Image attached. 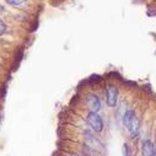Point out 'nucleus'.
Masks as SVG:
<instances>
[{
  "label": "nucleus",
  "instance_id": "0eeeda50",
  "mask_svg": "<svg viewBox=\"0 0 156 156\" xmlns=\"http://www.w3.org/2000/svg\"><path fill=\"white\" fill-rule=\"evenodd\" d=\"M134 114H135V113H134L133 109H127V111L124 112V114H123V117H122V123H123L124 127L128 126L129 121L133 118V115H134Z\"/></svg>",
  "mask_w": 156,
  "mask_h": 156
},
{
  "label": "nucleus",
  "instance_id": "6e6552de",
  "mask_svg": "<svg viewBox=\"0 0 156 156\" xmlns=\"http://www.w3.org/2000/svg\"><path fill=\"white\" fill-rule=\"evenodd\" d=\"M5 2L11 6H20L23 3H26V0H5Z\"/></svg>",
  "mask_w": 156,
  "mask_h": 156
},
{
  "label": "nucleus",
  "instance_id": "20e7f679",
  "mask_svg": "<svg viewBox=\"0 0 156 156\" xmlns=\"http://www.w3.org/2000/svg\"><path fill=\"white\" fill-rule=\"evenodd\" d=\"M126 128L128 129L129 135L132 136V139H135L139 135V132H140V119L134 114L133 118L129 121V123H128V126Z\"/></svg>",
  "mask_w": 156,
  "mask_h": 156
},
{
  "label": "nucleus",
  "instance_id": "9b49d317",
  "mask_svg": "<svg viewBox=\"0 0 156 156\" xmlns=\"http://www.w3.org/2000/svg\"><path fill=\"white\" fill-rule=\"evenodd\" d=\"M4 11V6L2 5V4H0V12H3Z\"/></svg>",
  "mask_w": 156,
  "mask_h": 156
},
{
  "label": "nucleus",
  "instance_id": "1a4fd4ad",
  "mask_svg": "<svg viewBox=\"0 0 156 156\" xmlns=\"http://www.w3.org/2000/svg\"><path fill=\"white\" fill-rule=\"evenodd\" d=\"M122 152H123V155H124V156H130V155H132V154H130V147H129V145H128L127 143H124V144H123Z\"/></svg>",
  "mask_w": 156,
  "mask_h": 156
},
{
  "label": "nucleus",
  "instance_id": "423d86ee",
  "mask_svg": "<svg viewBox=\"0 0 156 156\" xmlns=\"http://www.w3.org/2000/svg\"><path fill=\"white\" fill-rule=\"evenodd\" d=\"M85 140H86V144L89 147H92V149H96L98 146V141L97 139L91 134V133H85Z\"/></svg>",
  "mask_w": 156,
  "mask_h": 156
},
{
  "label": "nucleus",
  "instance_id": "39448f33",
  "mask_svg": "<svg viewBox=\"0 0 156 156\" xmlns=\"http://www.w3.org/2000/svg\"><path fill=\"white\" fill-rule=\"evenodd\" d=\"M155 151V145L151 140H145L141 146V154L143 156H151Z\"/></svg>",
  "mask_w": 156,
  "mask_h": 156
},
{
  "label": "nucleus",
  "instance_id": "9d476101",
  "mask_svg": "<svg viewBox=\"0 0 156 156\" xmlns=\"http://www.w3.org/2000/svg\"><path fill=\"white\" fill-rule=\"evenodd\" d=\"M6 25H5V22L2 20V19H0V36H3L5 32H6Z\"/></svg>",
  "mask_w": 156,
  "mask_h": 156
},
{
  "label": "nucleus",
  "instance_id": "f8f14e48",
  "mask_svg": "<svg viewBox=\"0 0 156 156\" xmlns=\"http://www.w3.org/2000/svg\"><path fill=\"white\" fill-rule=\"evenodd\" d=\"M69 156H79V155H76V154H69Z\"/></svg>",
  "mask_w": 156,
  "mask_h": 156
},
{
  "label": "nucleus",
  "instance_id": "ddd939ff",
  "mask_svg": "<svg viewBox=\"0 0 156 156\" xmlns=\"http://www.w3.org/2000/svg\"><path fill=\"white\" fill-rule=\"evenodd\" d=\"M151 156H156V149H155V151H154V154H152Z\"/></svg>",
  "mask_w": 156,
  "mask_h": 156
},
{
  "label": "nucleus",
  "instance_id": "f257e3e1",
  "mask_svg": "<svg viewBox=\"0 0 156 156\" xmlns=\"http://www.w3.org/2000/svg\"><path fill=\"white\" fill-rule=\"evenodd\" d=\"M118 87L113 84H108L106 86V103L108 107L114 108L117 106V101H118Z\"/></svg>",
  "mask_w": 156,
  "mask_h": 156
},
{
  "label": "nucleus",
  "instance_id": "f03ea898",
  "mask_svg": "<svg viewBox=\"0 0 156 156\" xmlns=\"http://www.w3.org/2000/svg\"><path fill=\"white\" fill-rule=\"evenodd\" d=\"M86 121L94 132L100 133L103 130V121L101 118V115L98 114V112H89L86 115Z\"/></svg>",
  "mask_w": 156,
  "mask_h": 156
},
{
  "label": "nucleus",
  "instance_id": "7ed1b4c3",
  "mask_svg": "<svg viewBox=\"0 0 156 156\" xmlns=\"http://www.w3.org/2000/svg\"><path fill=\"white\" fill-rule=\"evenodd\" d=\"M85 102L90 112H98L101 109V100L96 94L89 92L85 95Z\"/></svg>",
  "mask_w": 156,
  "mask_h": 156
}]
</instances>
